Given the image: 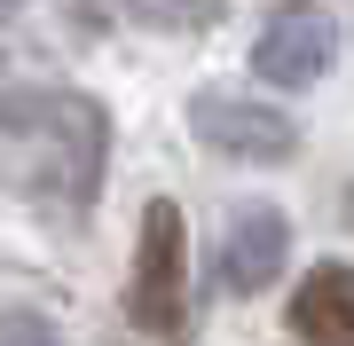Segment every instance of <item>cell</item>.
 I'll return each mask as SVG.
<instances>
[{
    "label": "cell",
    "instance_id": "5",
    "mask_svg": "<svg viewBox=\"0 0 354 346\" xmlns=\"http://www.w3.org/2000/svg\"><path fill=\"white\" fill-rule=\"evenodd\" d=\"M283 252H291L283 213H268V205L236 213V229H228V244H221V283L228 291H260V283H276Z\"/></svg>",
    "mask_w": 354,
    "mask_h": 346
},
{
    "label": "cell",
    "instance_id": "4",
    "mask_svg": "<svg viewBox=\"0 0 354 346\" xmlns=\"http://www.w3.org/2000/svg\"><path fill=\"white\" fill-rule=\"evenodd\" d=\"M291 331L307 346H354V268H339V260L307 268L291 291Z\"/></svg>",
    "mask_w": 354,
    "mask_h": 346
},
{
    "label": "cell",
    "instance_id": "1",
    "mask_svg": "<svg viewBox=\"0 0 354 346\" xmlns=\"http://www.w3.org/2000/svg\"><path fill=\"white\" fill-rule=\"evenodd\" d=\"M127 315H134V331H150V338H181V323H189V229H181L174 197H150V213H142Z\"/></svg>",
    "mask_w": 354,
    "mask_h": 346
},
{
    "label": "cell",
    "instance_id": "2",
    "mask_svg": "<svg viewBox=\"0 0 354 346\" xmlns=\"http://www.w3.org/2000/svg\"><path fill=\"white\" fill-rule=\"evenodd\" d=\"M197 118V142L205 150H228V157H252V166H276V157L299 150V126L260 103H244V95H197L189 103Z\"/></svg>",
    "mask_w": 354,
    "mask_h": 346
},
{
    "label": "cell",
    "instance_id": "6",
    "mask_svg": "<svg viewBox=\"0 0 354 346\" xmlns=\"http://www.w3.org/2000/svg\"><path fill=\"white\" fill-rule=\"evenodd\" d=\"M0 346H64V338H55L48 315H24V307H16V315H0Z\"/></svg>",
    "mask_w": 354,
    "mask_h": 346
},
{
    "label": "cell",
    "instance_id": "3",
    "mask_svg": "<svg viewBox=\"0 0 354 346\" xmlns=\"http://www.w3.org/2000/svg\"><path fill=\"white\" fill-rule=\"evenodd\" d=\"M330 55H339L330 16L283 8V16H268V32H260V48H252V71L268 79V87H315V79L330 71Z\"/></svg>",
    "mask_w": 354,
    "mask_h": 346
}]
</instances>
